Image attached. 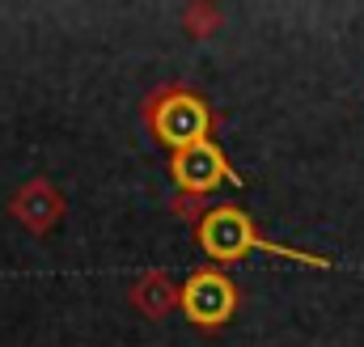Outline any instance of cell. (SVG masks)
I'll list each match as a JSON object with an SVG mask.
<instances>
[{"label": "cell", "mask_w": 364, "mask_h": 347, "mask_svg": "<svg viewBox=\"0 0 364 347\" xmlns=\"http://www.w3.org/2000/svg\"><path fill=\"white\" fill-rule=\"evenodd\" d=\"M242 305L237 284L220 267H199L178 284V314L195 331H220Z\"/></svg>", "instance_id": "obj_3"}, {"label": "cell", "mask_w": 364, "mask_h": 347, "mask_svg": "<svg viewBox=\"0 0 364 347\" xmlns=\"http://www.w3.org/2000/svg\"><path fill=\"white\" fill-rule=\"evenodd\" d=\"M140 123H144V132L161 149L178 153V149L212 140L216 127H220V114L212 110V102L203 93H195V89L182 85V81H170V85H157V89L144 93Z\"/></svg>", "instance_id": "obj_2"}, {"label": "cell", "mask_w": 364, "mask_h": 347, "mask_svg": "<svg viewBox=\"0 0 364 347\" xmlns=\"http://www.w3.org/2000/svg\"><path fill=\"white\" fill-rule=\"evenodd\" d=\"M170 212H174L178 220H186V225L195 229V225H199V220L208 216V203H203L199 195H182V191H178V195L170 199Z\"/></svg>", "instance_id": "obj_8"}, {"label": "cell", "mask_w": 364, "mask_h": 347, "mask_svg": "<svg viewBox=\"0 0 364 347\" xmlns=\"http://www.w3.org/2000/svg\"><path fill=\"white\" fill-rule=\"evenodd\" d=\"M127 305L136 314H144L149 322H166L178 309V284L166 271H144L140 279H132L127 288Z\"/></svg>", "instance_id": "obj_6"}, {"label": "cell", "mask_w": 364, "mask_h": 347, "mask_svg": "<svg viewBox=\"0 0 364 347\" xmlns=\"http://www.w3.org/2000/svg\"><path fill=\"white\" fill-rule=\"evenodd\" d=\"M4 208H9V216L26 229V233H34V237H47L64 216H68V199H64V191L51 182V178H30V182H21L9 199H4Z\"/></svg>", "instance_id": "obj_5"}, {"label": "cell", "mask_w": 364, "mask_h": 347, "mask_svg": "<svg viewBox=\"0 0 364 347\" xmlns=\"http://www.w3.org/2000/svg\"><path fill=\"white\" fill-rule=\"evenodd\" d=\"M170 178H174V186L182 195H199V199H208L220 182L242 186V174L233 170V161L225 157V149L216 140H203V144L170 153Z\"/></svg>", "instance_id": "obj_4"}, {"label": "cell", "mask_w": 364, "mask_h": 347, "mask_svg": "<svg viewBox=\"0 0 364 347\" xmlns=\"http://www.w3.org/2000/svg\"><path fill=\"white\" fill-rule=\"evenodd\" d=\"M182 30H186V38H212V34H220V26H225V13L212 4V0H191L186 9H182Z\"/></svg>", "instance_id": "obj_7"}, {"label": "cell", "mask_w": 364, "mask_h": 347, "mask_svg": "<svg viewBox=\"0 0 364 347\" xmlns=\"http://www.w3.org/2000/svg\"><path fill=\"white\" fill-rule=\"evenodd\" d=\"M195 246L212 259V267H229V262H242L246 255L263 250V255H275V259H292V262H305V267H318V271H331V259H326V255H309V250L272 242V237L250 220V212H242L237 203H216V208H208V216L195 225Z\"/></svg>", "instance_id": "obj_1"}]
</instances>
